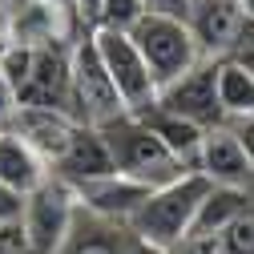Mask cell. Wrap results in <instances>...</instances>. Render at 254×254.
<instances>
[{
	"label": "cell",
	"instance_id": "2e32d148",
	"mask_svg": "<svg viewBox=\"0 0 254 254\" xmlns=\"http://www.w3.org/2000/svg\"><path fill=\"white\" fill-rule=\"evenodd\" d=\"M137 113H141V121L149 125V129L170 145V153L178 157V162H182L186 170H194L198 149H202V137H206L202 125H194V121H186V117H178V113L162 109L157 101H153V105H145V109H137Z\"/></svg>",
	"mask_w": 254,
	"mask_h": 254
},
{
	"label": "cell",
	"instance_id": "ac0fdd59",
	"mask_svg": "<svg viewBox=\"0 0 254 254\" xmlns=\"http://www.w3.org/2000/svg\"><path fill=\"white\" fill-rule=\"evenodd\" d=\"M250 210V194L242 186H210L206 198L198 206V218H194V230H210V234H222L230 222Z\"/></svg>",
	"mask_w": 254,
	"mask_h": 254
},
{
	"label": "cell",
	"instance_id": "8fae6325",
	"mask_svg": "<svg viewBox=\"0 0 254 254\" xmlns=\"http://www.w3.org/2000/svg\"><path fill=\"white\" fill-rule=\"evenodd\" d=\"M73 190H77V198H81L85 210L101 214V218H109V222H125V226H129V218L141 210V202L149 198L153 186H145V182H137V178H129V174L113 170V174H105V178L81 182V186H73Z\"/></svg>",
	"mask_w": 254,
	"mask_h": 254
},
{
	"label": "cell",
	"instance_id": "3957f363",
	"mask_svg": "<svg viewBox=\"0 0 254 254\" xmlns=\"http://www.w3.org/2000/svg\"><path fill=\"white\" fill-rule=\"evenodd\" d=\"M129 37L137 41L141 57H145V65L157 81V89L178 81L182 73H190L202 61V49L194 41V33H190V24L186 16H170V12H145L133 28H129Z\"/></svg>",
	"mask_w": 254,
	"mask_h": 254
},
{
	"label": "cell",
	"instance_id": "e0dca14e",
	"mask_svg": "<svg viewBox=\"0 0 254 254\" xmlns=\"http://www.w3.org/2000/svg\"><path fill=\"white\" fill-rule=\"evenodd\" d=\"M218 101H222L226 121L254 117V73L234 57L218 61Z\"/></svg>",
	"mask_w": 254,
	"mask_h": 254
},
{
	"label": "cell",
	"instance_id": "5b68a950",
	"mask_svg": "<svg viewBox=\"0 0 254 254\" xmlns=\"http://www.w3.org/2000/svg\"><path fill=\"white\" fill-rule=\"evenodd\" d=\"M125 113V101L101 61V49L93 41V28L73 45V117L85 125H105Z\"/></svg>",
	"mask_w": 254,
	"mask_h": 254
},
{
	"label": "cell",
	"instance_id": "ffe728a7",
	"mask_svg": "<svg viewBox=\"0 0 254 254\" xmlns=\"http://www.w3.org/2000/svg\"><path fill=\"white\" fill-rule=\"evenodd\" d=\"M222 254H254V210H242L222 230Z\"/></svg>",
	"mask_w": 254,
	"mask_h": 254
},
{
	"label": "cell",
	"instance_id": "9c48e42d",
	"mask_svg": "<svg viewBox=\"0 0 254 254\" xmlns=\"http://www.w3.org/2000/svg\"><path fill=\"white\" fill-rule=\"evenodd\" d=\"M186 24H190V33H194L202 57L222 61L238 45V33L246 24V4L242 0H190Z\"/></svg>",
	"mask_w": 254,
	"mask_h": 254
},
{
	"label": "cell",
	"instance_id": "7a4b0ae2",
	"mask_svg": "<svg viewBox=\"0 0 254 254\" xmlns=\"http://www.w3.org/2000/svg\"><path fill=\"white\" fill-rule=\"evenodd\" d=\"M97 129L105 133L109 153H113V162H117L121 174H129V178H137L145 186H166V182L186 174V166L170 153V145L141 121V113L125 109L113 121L97 125Z\"/></svg>",
	"mask_w": 254,
	"mask_h": 254
},
{
	"label": "cell",
	"instance_id": "7c38bea8",
	"mask_svg": "<svg viewBox=\"0 0 254 254\" xmlns=\"http://www.w3.org/2000/svg\"><path fill=\"white\" fill-rule=\"evenodd\" d=\"M12 125H16V133L33 145L49 170L57 166V157L69 149L73 133H77V117L65 113V109H45V105H12Z\"/></svg>",
	"mask_w": 254,
	"mask_h": 254
},
{
	"label": "cell",
	"instance_id": "44dd1931",
	"mask_svg": "<svg viewBox=\"0 0 254 254\" xmlns=\"http://www.w3.org/2000/svg\"><path fill=\"white\" fill-rule=\"evenodd\" d=\"M174 254H222V234H210V230H190Z\"/></svg>",
	"mask_w": 254,
	"mask_h": 254
},
{
	"label": "cell",
	"instance_id": "d6986e66",
	"mask_svg": "<svg viewBox=\"0 0 254 254\" xmlns=\"http://www.w3.org/2000/svg\"><path fill=\"white\" fill-rule=\"evenodd\" d=\"M145 12H149L145 0H105L101 16H97V28H125V33H129Z\"/></svg>",
	"mask_w": 254,
	"mask_h": 254
},
{
	"label": "cell",
	"instance_id": "7402d4cb",
	"mask_svg": "<svg viewBox=\"0 0 254 254\" xmlns=\"http://www.w3.org/2000/svg\"><path fill=\"white\" fill-rule=\"evenodd\" d=\"M24 218V194L0 182V226H20Z\"/></svg>",
	"mask_w": 254,
	"mask_h": 254
},
{
	"label": "cell",
	"instance_id": "cb8c5ba5",
	"mask_svg": "<svg viewBox=\"0 0 254 254\" xmlns=\"http://www.w3.org/2000/svg\"><path fill=\"white\" fill-rule=\"evenodd\" d=\"M0 254H33L20 226H0Z\"/></svg>",
	"mask_w": 254,
	"mask_h": 254
},
{
	"label": "cell",
	"instance_id": "f1b7e54d",
	"mask_svg": "<svg viewBox=\"0 0 254 254\" xmlns=\"http://www.w3.org/2000/svg\"><path fill=\"white\" fill-rule=\"evenodd\" d=\"M0 8H12V12H20V8H28V0H0Z\"/></svg>",
	"mask_w": 254,
	"mask_h": 254
},
{
	"label": "cell",
	"instance_id": "4316f807",
	"mask_svg": "<svg viewBox=\"0 0 254 254\" xmlns=\"http://www.w3.org/2000/svg\"><path fill=\"white\" fill-rule=\"evenodd\" d=\"M73 4H77V16H81L89 28H97V16H101V4H105V0H73Z\"/></svg>",
	"mask_w": 254,
	"mask_h": 254
},
{
	"label": "cell",
	"instance_id": "8992f818",
	"mask_svg": "<svg viewBox=\"0 0 254 254\" xmlns=\"http://www.w3.org/2000/svg\"><path fill=\"white\" fill-rule=\"evenodd\" d=\"M93 41H97L101 49V61H105V69L121 93V101L125 109H145L157 101V81L145 65V57L137 49V41L125 33V28H93Z\"/></svg>",
	"mask_w": 254,
	"mask_h": 254
},
{
	"label": "cell",
	"instance_id": "9a60e30c",
	"mask_svg": "<svg viewBox=\"0 0 254 254\" xmlns=\"http://www.w3.org/2000/svg\"><path fill=\"white\" fill-rule=\"evenodd\" d=\"M49 162L28 145L16 129H4L0 133V182L20 190V194H28V190H37L45 178H49Z\"/></svg>",
	"mask_w": 254,
	"mask_h": 254
},
{
	"label": "cell",
	"instance_id": "603a6c76",
	"mask_svg": "<svg viewBox=\"0 0 254 254\" xmlns=\"http://www.w3.org/2000/svg\"><path fill=\"white\" fill-rule=\"evenodd\" d=\"M234 61H242V65L254 73V16H246V24H242V33H238V45H234V53H230Z\"/></svg>",
	"mask_w": 254,
	"mask_h": 254
},
{
	"label": "cell",
	"instance_id": "52a82bcc",
	"mask_svg": "<svg viewBox=\"0 0 254 254\" xmlns=\"http://www.w3.org/2000/svg\"><path fill=\"white\" fill-rule=\"evenodd\" d=\"M157 105L202 125V129H214V125H226V113H222L218 101V61L202 57L190 73H182L178 81L157 89Z\"/></svg>",
	"mask_w": 254,
	"mask_h": 254
},
{
	"label": "cell",
	"instance_id": "6da1fadb",
	"mask_svg": "<svg viewBox=\"0 0 254 254\" xmlns=\"http://www.w3.org/2000/svg\"><path fill=\"white\" fill-rule=\"evenodd\" d=\"M214 182L198 170H186L182 178L166 182V186H153L149 198L141 202V210L129 218V230L145 242H157V246H178L190 230H194V218H198V206L206 198V190Z\"/></svg>",
	"mask_w": 254,
	"mask_h": 254
},
{
	"label": "cell",
	"instance_id": "f546056e",
	"mask_svg": "<svg viewBox=\"0 0 254 254\" xmlns=\"http://www.w3.org/2000/svg\"><path fill=\"white\" fill-rule=\"evenodd\" d=\"M242 4H246V16H254V0H242Z\"/></svg>",
	"mask_w": 254,
	"mask_h": 254
},
{
	"label": "cell",
	"instance_id": "4fadbf2b",
	"mask_svg": "<svg viewBox=\"0 0 254 254\" xmlns=\"http://www.w3.org/2000/svg\"><path fill=\"white\" fill-rule=\"evenodd\" d=\"M117 170V162H113V153H109V141H105V133L97 129V125H77V133H73V141H69V149L57 157V166H53V174L57 178H65L69 186H81V182H93V178H105V174H113Z\"/></svg>",
	"mask_w": 254,
	"mask_h": 254
},
{
	"label": "cell",
	"instance_id": "30bf717a",
	"mask_svg": "<svg viewBox=\"0 0 254 254\" xmlns=\"http://www.w3.org/2000/svg\"><path fill=\"white\" fill-rule=\"evenodd\" d=\"M194 170L206 174L214 186H242V190H246L250 178H254L250 153H246L242 137L234 133V125H214V129H206Z\"/></svg>",
	"mask_w": 254,
	"mask_h": 254
},
{
	"label": "cell",
	"instance_id": "5bb4252c",
	"mask_svg": "<svg viewBox=\"0 0 254 254\" xmlns=\"http://www.w3.org/2000/svg\"><path fill=\"white\" fill-rule=\"evenodd\" d=\"M129 246H133V230L125 222H109L81 206L69 238L61 242L57 254H129Z\"/></svg>",
	"mask_w": 254,
	"mask_h": 254
},
{
	"label": "cell",
	"instance_id": "83f0119b",
	"mask_svg": "<svg viewBox=\"0 0 254 254\" xmlns=\"http://www.w3.org/2000/svg\"><path fill=\"white\" fill-rule=\"evenodd\" d=\"M129 254H174V250H170V246H157V242H145V238H137V234H133Z\"/></svg>",
	"mask_w": 254,
	"mask_h": 254
},
{
	"label": "cell",
	"instance_id": "d4e9b609",
	"mask_svg": "<svg viewBox=\"0 0 254 254\" xmlns=\"http://www.w3.org/2000/svg\"><path fill=\"white\" fill-rule=\"evenodd\" d=\"M149 12H170V16H186L190 12V0H145Z\"/></svg>",
	"mask_w": 254,
	"mask_h": 254
},
{
	"label": "cell",
	"instance_id": "484cf974",
	"mask_svg": "<svg viewBox=\"0 0 254 254\" xmlns=\"http://www.w3.org/2000/svg\"><path fill=\"white\" fill-rule=\"evenodd\" d=\"M226 125H234V133L242 137V145H246V153H250V166H254V117H242V121H226Z\"/></svg>",
	"mask_w": 254,
	"mask_h": 254
},
{
	"label": "cell",
	"instance_id": "277c9868",
	"mask_svg": "<svg viewBox=\"0 0 254 254\" xmlns=\"http://www.w3.org/2000/svg\"><path fill=\"white\" fill-rule=\"evenodd\" d=\"M77 210H81L77 190L57 174H49L37 190H28L24 194V218H20L28 250L33 254H57L61 242L69 238L73 222H77Z\"/></svg>",
	"mask_w": 254,
	"mask_h": 254
},
{
	"label": "cell",
	"instance_id": "ba28073f",
	"mask_svg": "<svg viewBox=\"0 0 254 254\" xmlns=\"http://www.w3.org/2000/svg\"><path fill=\"white\" fill-rule=\"evenodd\" d=\"M16 105H45L73 113V49L65 53L57 41L33 45V69L16 93Z\"/></svg>",
	"mask_w": 254,
	"mask_h": 254
}]
</instances>
